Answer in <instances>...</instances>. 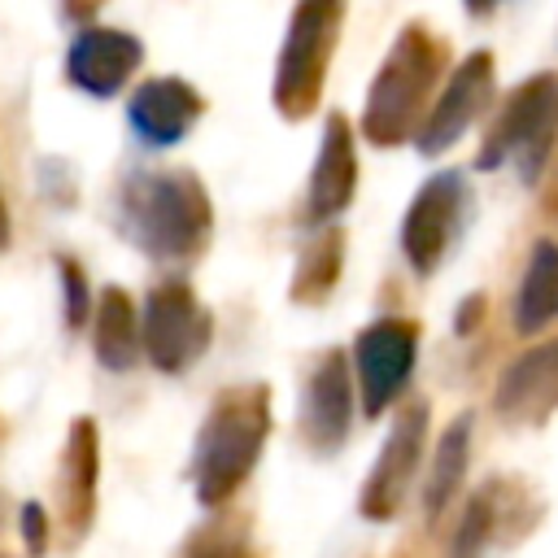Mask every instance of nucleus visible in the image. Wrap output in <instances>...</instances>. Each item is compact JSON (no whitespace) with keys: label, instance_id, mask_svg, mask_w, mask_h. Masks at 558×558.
Wrapping results in <instances>:
<instances>
[{"label":"nucleus","instance_id":"f257e3e1","mask_svg":"<svg viewBox=\"0 0 558 558\" xmlns=\"http://www.w3.org/2000/svg\"><path fill=\"white\" fill-rule=\"evenodd\" d=\"M122 218L144 253L187 257L209 235V196L187 170H153L122 187Z\"/></svg>","mask_w":558,"mask_h":558},{"label":"nucleus","instance_id":"f03ea898","mask_svg":"<svg viewBox=\"0 0 558 558\" xmlns=\"http://www.w3.org/2000/svg\"><path fill=\"white\" fill-rule=\"evenodd\" d=\"M266 440V388H231L205 414L196 436V497L222 501L253 471Z\"/></svg>","mask_w":558,"mask_h":558},{"label":"nucleus","instance_id":"7ed1b4c3","mask_svg":"<svg viewBox=\"0 0 558 558\" xmlns=\"http://www.w3.org/2000/svg\"><path fill=\"white\" fill-rule=\"evenodd\" d=\"M436 61H440V48L418 26H410L392 44L388 61L379 65V74L371 83L366 118H362V126H366V135L375 144H397L405 135V126L414 122L418 105L427 100V87L436 78Z\"/></svg>","mask_w":558,"mask_h":558},{"label":"nucleus","instance_id":"20e7f679","mask_svg":"<svg viewBox=\"0 0 558 558\" xmlns=\"http://www.w3.org/2000/svg\"><path fill=\"white\" fill-rule=\"evenodd\" d=\"M140 331H144V353L153 357L157 371H187L205 353L214 323L187 283H161L144 296Z\"/></svg>","mask_w":558,"mask_h":558},{"label":"nucleus","instance_id":"39448f33","mask_svg":"<svg viewBox=\"0 0 558 558\" xmlns=\"http://www.w3.org/2000/svg\"><path fill=\"white\" fill-rule=\"evenodd\" d=\"M340 9L331 4H301L292 13L283 52H279V74H275V105L288 113H305L310 100L323 87V65L331 52V31H336Z\"/></svg>","mask_w":558,"mask_h":558},{"label":"nucleus","instance_id":"423d86ee","mask_svg":"<svg viewBox=\"0 0 558 558\" xmlns=\"http://www.w3.org/2000/svg\"><path fill=\"white\" fill-rule=\"evenodd\" d=\"M462 205H466V187L458 174H436L418 187V196L405 209V227H401V248L414 270H423V275L436 270V262L445 257V248L458 231Z\"/></svg>","mask_w":558,"mask_h":558},{"label":"nucleus","instance_id":"0eeeda50","mask_svg":"<svg viewBox=\"0 0 558 558\" xmlns=\"http://www.w3.org/2000/svg\"><path fill=\"white\" fill-rule=\"evenodd\" d=\"M549 113H554V78H527L506 113L497 118V126L488 131V144L480 153V166H497L506 157H523V170H536V157H545V135H549Z\"/></svg>","mask_w":558,"mask_h":558},{"label":"nucleus","instance_id":"6e6552de","mask_svg":"<svg viewBox=\"0 0 558 558\" xmlns=\"http://www.w3.org/2000/svg\"><path fill=\"white\" fill-rule=\"evenodd\" d=\"M414 327L397 318H379L357 336V375H362V401L366 414H379L410 379L414 371Z\"/></svg>","mask_w":558,"mask_h":558},{"label":"nucleus","instance_id":"1a4fd4ad","mask_svg":"<svg viewBox=\"0 0 558 558\" xmlns=\"http://www.w3.org/2000/svg\"><path fill=\"white\" fill-rule=\"evenodd\" d=\"M140 61H144V44L135 35L118 26H92V31H78V39L70 44L65 74L92 96H113Z\"/></svg>","mask_w":558,"mask_h":558},{"label":"nucleus","instance_id":"9d476101","mask_svg":"<svg viewBox=\"0 0 558 558\" xmlns=\"http://www.w3.org/2000/svg\"><path fill=\"white\" fill-rule=\"evenodd\" d=\"M488 92H493V57H488V52H471V57L453 70V78H449V87L440 92V100L432 105L427 122L418 126V148H423V153L449 148V144L471 126V118L484 109Z\"/></svg>","mask_w":558,"mask_h":558},{"label":"nucleus","instance_id":"9b49d317","mask_svg":"<svg viewBox=\"0 0 558 558\" xmlns=\"http://www.w3.org/2000/svg\"><path fill=\"white\" fill-rule=\"evenodd\" d=\"M423 432H427V410L423 405H414L410 414L397 418V427H392L388 445L379 449V462H375V471H371V480L362 488V514L388 519L397 510V501H401V493H405V484H410V475L418 466Z\"/></svg>","mask_w":558,"mask_h":558},{"label":"nucleus","instance_id":"f8f14e48","mask_svg":"<svg viewBox=\"0 0 558 558\" xmlns=\"http://www.w3.org/2000/svg\"><path fill=\"white\" fill-rule=\"evenodd\" d=\"M126 113H131V126L140 131V140L179 144L201 118V96L183 78H148L131 96Z\"/></svg>","mask_w":558,"mask_h":558},{"label":"nucleus","instance_id":"ddd939ff","mask_svg":"<svg viewBox=\"0 0 558 558\" xmlns=\"http://www.w3.org/2000/svg\"><path fill=\"white\" fill-rule=\"evenodd\" d=\"M558 405V340L527 349L497 379V410L510 418H545Z\"/></svg>","mask_w":558,"mask_h":558},{"label":"nucleus","instance_id":"4468645a","mask_svg":"<svg viewBox=\"0 0 558 558\" xmlns=\"http://www.w3.org/2000/svg\"><path fill=\"white\" fill-rule=\"evenodd\" d=\"M305 436L318 449H336L349 432V366L340 353H327L305 384Z\"/></svg>","mask_w":558,"mask_h":558},{"label":"nucleus","instance_id":"2eb2a0df","mask_svg":"<svg viewBox=\"0 0 558 558\" xmlns=\"http://www.w3.org/2000/svg\"><path fill=\"white\" fill-rule=\"evenodd\" d=\"M357 183V157H353V135L344 118H327L323 126V148L310 174V214L314 218H331L349 205Z\"/></svg>","mask_w":558,"mask_h":558},{"label":"nucleus","instance_id":"dca6fc26","mask_svg":"<svg viewBox=\"0 0 558 558\" xmlns=\"http://www.w3.org/2000/svg\"><path fill=\"white\" fill-rule=\"evenodd\" d=\"M549 318H558V248L549 240H541L532 248V262L523 270V283H519L514 327L519 331H541Z\"/></svg>","mask_w":558,"mask_h":558},{"label":"nucleus","instance_id":"f3484780","mask_svg":"<svg viewBox=\"0 0 558 558\" xmlns=\"http://www.w3.org/2000/svg\"><path fill=\"white\" fill-rule=\"evenodd\" d=\"M96 357L109 371H126L140 357V314L122 288H105L100 318H96Z\"/></svg>","mask_w":558,"mask_h":558},{"label":"nucleus","instance_id":"a211bd4d","mask_svg":"<svg viewBox=\"0 0 558 558\" xmlns=\"http://www.w3.org/2000/svg\"><path fill=\"white\" fill-rule=\"evenodd\" d=\"M466 449H471V418L462 414L436 445V458H432V475H427V493H423V506L427 514H440L445 501L453 497V488L462 484V471H466Z\"/></svg>","mask_w":558,"mask_h":558},{"label":"nucleus","instance_id":"6ab92c4d","mask_svg":"<svg viewBox=\"0 0 558 558\" xmlns=\"http://www.w3.org/2000/svg\"><path fill=\"white\" fill-rule=\"evenodd\" d=\"M61 275H65V318H70V323H83V314H87L83 275H78V266H70V262H61Z\"/></svg>","mask_w":558,"mask_h":558},{"label":"nucleus","instance_id":"aec40b11","mask_svg":"<svg viewBox=\"0 0 558 558\" xmlns=\"http://www.w3.org/2000/svg\"><path fill=\"white\" fill-rule=\"evenodd\" d=\"M22 519H26V523H39V510H35V506H26V510H22ZM26 536H31V545H39V536H44V532H39V527H26Z\"/></svg>","mask_w":558,"mask_h":558}]
</instances>
